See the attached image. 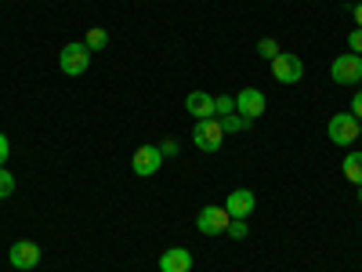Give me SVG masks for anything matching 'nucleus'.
<instances>
[{
  "instance_id": "obj_1",
  "label": "nucleus",
  "mask_w": 362,
  "mask_h": 272,
  "mask_svg": "<svg viewBox=\"0 0 362 272\" xmlns=\"http://www.w3.org/2000/svg\"><path fill=\"white\" fill-rule=\"evenodd\" d=\"M192 142L199 153H218V149L225 145V128H221V120L218 116H210V120H196V128H192Z\"/></svg>"
},
{
  "instance_id": "obj_2",
  "label": "nucleus",
  "mask_w": 362,
  "mask_h": 272,
  "mask_svg": "<svg viewBox=\"0 0 362 272\" xmlns=\"http://www.w3.org/2000/svg\"><path fill=\"white\" fill-rule=\"evenodd\" d=\"M228 222H232V215L225 210V203L218 207V203H206L199 215H196V229L203 232V236H221V232H228Z\"/></svg>"
},
{
  "instance_id": "obj_3",
  "label": "nucleus",
  "mask_w": 362,
  "mask_h": 272,
  "mask_svg": "<svg viewBox=\"0 0 362 272\" xmlns=\"http://www.w3.org/2000/svg\"><path fill=\"white\" fill-rule=\"evenodd\" d=\"M58 66H62V73H66V76H83V73H87V66H90V51H87V44H83V40L66 44V47H62V55H58Z\"/></svg>"
},
{
  "instance_id": "obj_4",
  "label": "nucleus",
  "mask_w": 362,
  "mask_h": 272,
  "mask_svg": "<svg viewBox=\"0 0 362 272\" xmlns=\"http://www.w3.org/2000/svg\"><path fill=\"white\" fill-rule=\"evenodd\" d=\"M131 167H134V174L138 178H153L160 167H163V153H160V145H138L134 149V157H131Z\"/></svg>"
},
{
  "instance_id": "obj_5",
  "label": "nucleus",
  "mask_w": 362,
  "mask_h": 272,
  "mask_svg": "<svg viewBox=\"0 0 362 272\" xmlns=\"http://www.w3.org/2000/svg\"><path fill=\"white\" fill-rule=\"evenodd\" d=\"M358 138V120L351 113H334L329 116V142L334 145H355Z\"/></svg>"
},
{
  "instance_id": "obj_6",
  "label": "nucleus",
  "mask_w": 362,
  "mask_h": 272,
  "mask_svg": "<svg viewBox=\"0 0 362 272\" xmlns=\"http://www.w3.org/2000/svg\"><path fill=\"white\" fill-rule=\"evenodd\" d=\"M272 76H276L279 84H297L300 76H305V62H300L297 55L279 51L276 58H272Z\"/></svg>"
},
{
  "instance_id": "obj_7",
  "label": "nucleus",
  "mask_w": 362,
  "mask_h": 272,
  "mask_svg": "<svg viewBox=\"0 0 362 272\" xmlns=\"http://www.w3.org/2000/svg\"><path fill=\"white\" fill-rule=\"evenodd\" d=\"M329 76H334V84H355L362 80V55H337L334 66H329Z\"/></svg>"
},
{
  "instance_id": "obj_8",
  "label": "nucleus",
  "mask_w": 362,
  "mask_h": 272,
  "mask_svg": "<svg viewBox=\"0 0 362 272\" xmlns=\"http://www.w3.org/2000/svg\"><path fill=\"white\" fill-rule=\"evenodd\" d=\"M8 261L15 265V268H37L40 265V247L33 244V239H18V244H11V251H8Z\"/></svg>"
},
{
  "instance_id": "obj_9",
  "label": "nucleus",
  "mask_w": 362,
  "mask_h": 272,
  "mask_svg": "<svg viewBox=\"0 0 362 272\" xmlns=\"http://www.w3.org/2000/svg\"><path fill=\"white\" fill-rule=\"evenodd\" d=\"M235 109L243 113V116H250V120H257V116L268 109V102H264V95H261L257 87H243V91L235 95Z\"/></svg>"
},
{
  "instance_id": "obj_10",
  "label": "nucleus",
  "mask_w": 362,
  "mask_h": 272,
  "mask_svg": "<svg viewBox=\"0 0 362 272\" xmlns=\"http://www.w3.org/2000/svg\"><path fill=\"white\" fill-rule=\"evenodd\" d=\"M160 272H192V251L189 247H170L160 254Z\"/></svg>"
},
{
  "instance_id": "obj_11",
  "label": "nucleus",
  "mask_w": 362,
  "mask_h": 272,
  "mask_svg": "<svg viewBox=\"0 0 362 272\" xmlns=\"http://www.w3.org/2000/svg\"><path fill=\"white\" fill-rule=\"evenodd\" d=\"M254 207H257V196H254L250 189H235V193H228V200H225V210H228L232 218H247Z\"/></svg>"
},
{
  "instance_id": "obj_12",
  "label": "nucleus",
  "mask_w": 362,
  "mask_h": 272,
  "mask_svg": "<svg viewBox=\"0 0 362 272\" xmlns=\"http://www.w3.org/2000/svg\"><path fill=\"white\" fill-rule=\"evenodd\" d=\"M185 109L192 120H210V116H218L214 113V98L206 95V91H192V95L185 98Z\"/></svg>"
},
{
  "instance_id": "obj_13",
  "label": "nucleus",
  "mask_w": 362,
  "mask_h": 272,
  "mask_svg": "<svg viewBox=\"0 0 362 272\" xmlns=\"http://www.w3.org/2000/svg\"><path fill=\"white\" fill-rule=\"evenodd\" d=\"M218 120H221V128H225V135H235V131H247V128L254 124V120H250V116H243V113H239V109H235V113H228V116H218Z\"/></svg>"
},
{
  "instance_id": "obj_14",
  "label": "nucleus",
  "mask_w": 362,
  "mask_h": 272,
  "mask_svg": "<svg viewBox=\"0 0 362 272\" xmlns=\"http://www.w3.org/2000/svg\"><path fill=\"white\" fill-rule=\"evenodd\" d=\"M341 167H344V178L351 186H362V153H348Z\"/></svg>"
},
{
  "instance_id": "obj_15",
  "label": "nucleus",
  "mask_w": 362,
  "mask_h": 272,
  "mask_svg": "<svg viewBox=\"0 0 362 272\" xmlns=\"http://www.w3.org/2000/svg\"><path fill=\"white\" fill-rule=\"evenodd\" d=\"M83 44H87V51L90 55H95V51H105L109 47V33H105V29H87V37H83Z\"/></svg>"
},
{
  "instance_id": "obj_16",
  "label": "nucleus",
  "mask_w": 362,
  "mask_h": 272,
  "mask_svg": "<svg viewBox=\"0 0 362 272\" xmlns=\"http://www.w3.org/2000/svg\"><path fill=\"white\" fill-rule=\"evenodd\" d=\"M257 55L264 58V62H272V58L279 55V40H272V37H264V40H257Z\"/></svg>"
},
{
  "instance_id": "obj_17",
  "label": "nucleus",
  "mask_w": 362,
  "mask_h": 272,
  "mask_svg": "<svg viewBox=\"0 0 362 272\" xmlns=\"http://www.w3.org/2000/svg\"><path fill=\"white\" fill-rule=\"evenodd\" d=\"M214 113H218V116L235 113V95H218V98H214Z\"/></svg>"
},
{
  "instance_id": "obj_18",
  "label": "nucleus",
  "mask_w": 362,
  "mask_h": 272,
  "mask_svg": "<svg viewBox=\"0 0 362 272\" xmlns=\"http://www.w3.org/2000/svg\"><path fill=\"white\" fill-rule=\"evenodd\" d=\"M11 193H15V178L8 167H0V200H8Z\"/></svg>"
},
{
  "instance_id": "obj_19",
  "label": "nucleus",
  "mask_w": 362,
  "mask_h": 272,
  "mask_svg": "<svg viewBox=\"0 0 362 272\" xmlns=\"http://www.w3.org/2000/svg\"><path fill=\"white\" fill-rule=\"evenodd\" d=\"M247 232H250L247 218H232V222H228V236H232V239H247Z\"/></svg>"
},
{
  "instance_id": "obj_20",
  "label": "nucleus",
  "mask_w": 362,
  "mask_h": 272,
  "mask_svg": "<svg viewBox=\"0 0 362 272\" xmlns=\"http://www.w3.org/2000/svg\"><path fill=\"white\" fill-rule=\"evenodd\" d=\"M348 47H351V55H362V29L358 26L348 33Z\"/></svg>"
},
{
  "instance_id": "obj_21",
  "label": "nucleus",
  "mask_w": 362,
  "mask_h": 272,
  "mask_svg": "<svg viewBox=\"0 0 362 272\" xmlns=\"http://www.w3.org/2000/svg\"><path fill=\"white\" fill-rule=\"evenodd\" d=\"M8 153H11V142H8V135L0 131V167L8 164Z\"/></svg>"
},
{
  "instance_id": "obj_22",
  "label": "nucleus",
  "mask_w": 362,
  "mask_h": 272,
  "mask_svg": "<svg viewBox=\"0 0 362 272\" xmlns=\"http://www.w3.org/2000/svg\"><path fill=\"white\" fill-rule=\"evenodd\" d=\"M160 153H163V157H177V142H174V138H163V142H160Z\"/></svg>"
},
{
  "instance_id": "obj_23",
  "label": "nucleus",
  "mask_w": 362,
  "mask_h": 272,
  "mask_svg": "<svg viewBox=\"0 0 362 272\" xmlns=\"http://www.w3.org/2000/svg\"><path fill=\"white\" fill-rule=\"evenodd\" d=\"M351 116H355V120H362V87L355 91V98H351Z\"/></svg>"
},
{
  "instance_id": "obj_24",
  "label": "nucleus",
  "mask_w": 362,
  "mask_h": 272,
  "mask_svg": "<svg viewBox=\"0 0 362 272\" xmlns=\"http://www.w3.org/2000/svg\"><path fill=\"white\" fill-rule=\"evenodd\" d=\"M355 26L362 29V0H358V4H355Z\"/></svg>"
},
{
  "instance_id": "obj_25",
  "label": "nucleus",
  "mask_w": 362,
  "mask_h": 272,
  "mask_svg": "<svg viewBox=\"0 0 362 272\" xmlns=\"http://www.w3.org/2000/svg\"><path fill=\"white\" fill-rule=\"evenodd\" d=\"M358 138H362V120H358Z\"/></svg>"
},
{
  "instance_id": "obj_26",
  "label": "nucleus",
  "mask_w": 362,
  "mask_h": 272,
  "mask_svg": "<svg viewBox=\"0 0 362 272\" xmlns=\"http://www.w3.org/2000/svg\"><path fill=\"white\" fill-rule=\"evenodd\" d=\"M358 203H362V186H358Z\"/></svg>"
}]
</instances>
